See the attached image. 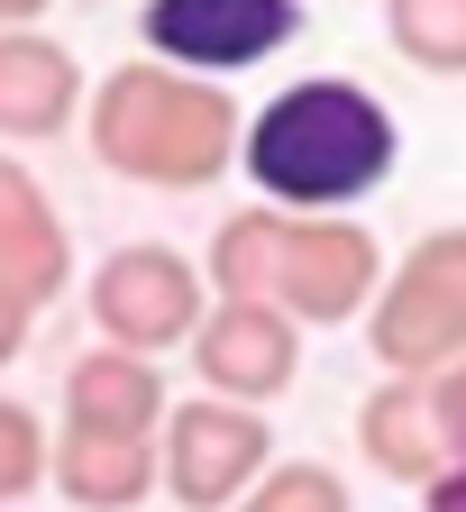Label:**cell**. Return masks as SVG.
Wrapping results in <instances>:
<instances>
[{
  "mask_svg": "<svg viewBox=\"0 0 466 512\" xmlns=\"http://www.w3.org/2000/svg\"><path fill=\"white\" fill-rule=\"evenodd\" d=\"M165 494L183 512H238L247 485L275 467V430H265L256 403H229V394H192L165 412Z\"/></svg>",
  "mask_w": 466,
  "mask_h": 512,
  "instance_id": "8992f818",
  "label": "cell"
},
{
  "mask_svg": "<svg viewBox=\"0 0 466 512\" xmlns=\"http://www.w3.org/2000/svg\"><path fill=\"white\" fill-rule=\"evenodd\" d=\"M421 512H466V458H448V476L421 485Z\"/></svg>",
  "mask_w": 466,
  "mask_h": 512,
  "instance_id": "d6986e66",
  "label": "cell"
},
{
  "mask_svg": "<svg viewBox=\"0 0 466 512\" xmlns=\"http://www.w3.org/2000/svg\"><path fill=\"white\" fill-rule=\"evenodd\" d=\"M357 448L384 485H439L448 439H439V412H430V375H384L357 403Z\"/></svg>",
  "mask_w": 466,
  "mask_h": 512,
  "instance_id": "7c38bea8",
  "label": "cell"
},
{
  "mask_svg": "<svg viewBox=\"0 0 466 512\" xmlns=\"http://www.w3.org/2000/svg\"><path fill=\"white\" fill-rule=\"evenodd\" d=\"M0 284H19L37 311L74 293V238H64L46 183L19 156H0Z\"/></svg>",
  "mask_w": 466,
  "mask_h": 512,
  "instance_id": "8fae6325",
  "label": "cell"
},
{
  "mask_svg": "<svg viewBox=\"0 0 466 512\" xmlns=\"http://www.w3.org/2000/svg\"><path fill=\"white\" fill-rule=\"evenodd\" d=\"M83 138L138 192H211L247 147V110L229 101L220 74H183L165 55H138L92 83Z\"/></svg>",
  "mask_w": 466,
  "mask_h": 512,
  "instance_id": "6da1fadb",
  "label": "cell"
},
{
  "mask_svg": "<svg viewBox=\"0 0 466 512\" xmlns=\"http://www.w3.org/2000/svg\"><path fill=\"white\" fill-rule=\"evenodd\" d=\"M46 476H55V439H46V421H37L28 403H10V394H0V512H10V503H28Z\"/></svg>",
  "mask_w": 466,
  "mask_h": 512,
  "instance_id": "2e32d148",
  "label": "cell"
},
{
  "mask_svg": "<svg viewBox=\"0 0 466 512\" xmlns=\"http://www.w3.org/2000/svg\"><path fill=\"white\" fill-rule=\"evenodd\" d=\"M83 302H92V330L110 348L165 357V348H192V330H202L211 266H192V256L165 247V238H128V247H110L101 266H92Z\"/></svg>",
  "mask_w": 466,
  "mask_h": 512,
  "instance_id": "5b68a950",
  "label": "cell"
},
{
  "mask_svg": "<svg viewBox=\"0 0 466 512\" xmlns=\"http://www.w3.org/2000/svg\"><path fill=\"white\" fill-rule=\"evenodd\" d=\"M366 357L384 375H439L466 357V220L421 229L384 266V293L366 302Z\"/></svg>",
  "mask_w": 466,
  "mask_h": 512,
  "instance_id": "277c9868",
  "label": "cell"
},
{
  "mask_svg": "<svg viewBox=\"0 0 466 512\" xmlns=\"http://www.w3.org/2000/svg\"><path fill=\"white\" fill-rule=\"evenodd\" d=\"M92 110V83L64 37L46 28H0V147H37V138H64Z\"/></svg>",
  "mask_w": 466,
  "mask_h": 512,
  "instance_id": "9c48e42d",
  "label": "cell"
},
{
  "mask_svg": "<svg viewBox=\"0 0 466 512\" xmlns=\"http://www.w3.org/2000/svg\"><path fill=\"white\" fill-rule=\"evenodd\" d=\"M147 55L183 64V74H247L275 46L302 37V0H147L138 10Z\"/></svg>",
  "mask_w": 466,
  "mask_h": 512,
  "instance_id": "52a82bcc",
  "label": "cell"
},
{
  "mask_svg": "<svg viewBox=\"0 0 466 512\" xmlns=\"http://www.w3.org/2000/svg\"><path fill=\"white\" fill-rule=\"evenodd\" d=\"M403 138H393V110L348 83V74H311V83H284L265 110H247V183L284 211H348L393 174Z\"/></svg>",
  "mask_w": 466,
  "mask_h": 512,
  "instance_id": "7a4b0ae2",
  "label": "cell"
},
{
  "mask_svg": "<svg viewBox=\"0 0 466 512\" xmlns=\"http://www.w3.org/2000/svg\"><path fill=\"white\" fill-rule=\"evenodd\" d=\"M430 412H439V439H448V458H466V357H448L430 375Z\"/></svg>",
  "mask_w": 466,
  "mask_h": 512,
  "instance_id": "e0dca14e",
  "label": "cell"
},
{
  "mask_svg": "<svg viewBox=\"0 0 466 512\" xmlns=\"http://www.w3.org/2000/svg\"><path fill=\"white\" fill-rule=\"evenodd\" d=\"M46 10H55V0H0V28H37Z\"/></svg>",
  "mask_w": 466,
  "mask_h": 512,
  "instance_id": "ffe728a7",
  "label": "cell"
},
{
  "mask_svg": "<svg viewBox=\"0 0 466 512\" xmlns=\"http://www.w3.org/2000/svg\"><path fill=\"white\" fill-rule=\"evenodd\" d=\"M28 339H37V302H28L19 284H0V366H19Z\"/></svg>",
  "mask_w": 466,
  "mask_h": 512,
  "instance_id": "ac0fdd59",
  "label": "cell"
},
{
  "mask_svg": "<svg viewBox=\"0 0 466 512\" xmlns=\"http://www.w3.org/2000/svg\"><path fill=\"white\" fill-rule=\"evenodd\" d=\"M165 375L138 348H83L64 366V421H92V430H128V439H165Z\"/></svg>",
  "mask_w": 466,
  "mask_h": 512,
  "instance_id": "4fadbf2b",
  "label": "cell"
},
{
  "mask_svg": "<svg viewBox=\"0 0 466 512\" xmlns=\"http://www.w3.org/2000/svg\"><path fill=\"white\" fill-rule=\"evenodd\" d=\"M192 375H202V394H229V403H275L293 394L302 375V320L284 302H256V293H220L202 311V330H192Z\"/></svg>",
  "mask_w": 466,
  "mask_h": 512,
  "instance_id": "ba28073f",
  "label": "cell"
},
{
  "mask_svg": "<svg viewBox=\"0 0 466 512\" xmlns=\"http://www.w3.org/2000/svg\"><path fill=\"white\" fill-rule=\"evenodd\" d=\"M238 512H348V476L339 467H320V458H275Z\"/></svg>",
  "mask_w": 466,
  "mask_h": 512,
  "instance_id": "9a60e30c",
  "label": "cell"
},
{
  "mask_svg": "<svg viewBox=\"0 0 466 512\" xmlns=\"http://www.w3.org/2000/svg\"><path fill=\"white\" fill-rule=\"evenodd\" d=\"M46 485L74 503V512H138L147 494H165V448H156V439H128V430L64 421Z\"/></svg>",
  "mask_w": 466,
  "mask_h": 512,
  "instance_id": "30bf717a",
  "label": "cell"
},
{
  "mask_svg": "<svg viewBox=\"0 0 466 512\" xmlns=\"http://www.w3.org/2000/svg\"><path fill=\"white\" fill-rule=\"evenodd\" d=\"M211 293H256L284 302L302 330L357 320L384 293V247L348 211H284V202H247L211 229Z\"/></svg>",
  "mask_w": 466,
  "mask_h": 512,
  "instance_id": "3957f363",
  "label": "cell"
},
{
  "mask_svg": "<svg viewBox=\"0 0 466 512\" xmlns=\"http://www.w3.org/2000/svg\"><path fill=\"white\" fill-rule=\"evenodd\" d=\"M384 46L430 83H466V0H384Z\"/></svg>",
  "mask_w": 466,
  "mask_h": 512,
  "instance_id": "5bb4252c",
  "label": "cell"
}]
</instances>
